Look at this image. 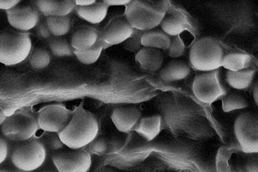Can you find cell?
Masks as SVG:
<instances>
[{
    "label": "cell",
    "instance_id": "1",
    "mask_svg": "<svg viewBox=\"0 0 258 172\" xmlns=\"http://www.w3.org/2000/svg\"><path fill=\"white\" fill-rule=\"evenodd\" d=\"M98 132L96 116L86 109L82 102L74 110L71 121L58 136L68 148L83 149L96 138Z\"/></svg>",
    "mask_w": 258,
    "mask_h": 172
},
{
    "label": "cell",
    "instance_id": "2",
    "mask_svg": "<svg viewBox=\"0 0 258 172\" xmlns=\"http://www.w3.org/2000/svg\"><path fill=\"white\" fill-rule=\"evenodd\" d=\"M32 40L28 33L13 30L0 33V63L16 66L29 57Z\"/></svg>",
    "mask_w": 258,
    "mask_h": 172
},
{
    "label": "cell",
    "instance_id": "3",
    "mask_svg": "<svg viewBox=\"0 0 258 172\" xmlns=\"http://www.w3.org/2000/svg\"><path fill=\"white\" fill-rule=\"evenodd\" d=\"M224 56L220 44L215 39L203 37L193 44L189 59L195 70L207 72L218 70L222 67Z\"/></svg>",
    "mask_w": 258,
    "mask_h": 172
},
{
    "label": "cell",
    "instance_id": "4",
    "mask_svg": "<svg viewBox=\"0 0 258 172\" xmlns=\"http://www.w3.org/2000/svg\"><path fill=\"white\" fill-rule=\"evenodd\" d=\"M166 12L165 7L136 0L126 6L125 17L134 29L147 32L160 25Z\"/></svg>",
    "mask_w": 258,
    "mask_h": 172
},
{
    "label": "cell",
    "instance_id": "5",
    "mask_svg": "<svg viewBox=\"0 0 258 172\" xmlns=\"http://www.w3.org/2000/svg\"><path fill=\"white\" fill-rule=\"evenodd\" d=\"M38 128L35 116L28 111L19 110L7 117L2 132L7 141L18 143L33 139Z\"/></svg>",
    "mask_w": 258,
    "mask_h": 172
},
{
    "label": "cell",
    "instance_id": "6",
    "mask_svg": "<svg viewBox=\"0 0 258 172\" xmlns=\"http://www.w3.org/2000/svg\"><path fill=\"white\" fill-rule=\"evenodd\" d=\"M47 155L40 141L32 139L15 145L11 151V160L18 169L32 172L42 166Z\"/></svg>",
    "mask_w": 258,
    "mask_h": 172
},
{
    "label": "cell",
    "instance_id": "7",
    "mask_svg": "<svg viewBox=\"0 0 258 172\" xmlns=\"http://www.w3.org/2000/svg\"><path fill=\"white\" fill-rule=\"evenodd\" d=\"M192 90L197 99L211 104L225 96L227 91L220 80L219 70L201 74L193 81Z\"/></svg>",
    "mask_w": 258,
    "mask_h": 172
},
{
    "label": "cell",
    "instance_id": "8",
    "mask_svg": "<svg viewBox=\"0 0 258 172\" xmlns=\"http://www.w3.org/2000/svg\"><path fill=\"white\" fill-rule=\"evenodd\" d=\"M236 139L242 151L246 154L258 152V120L251 112L243 113L234 123Z\"/></svg>",
    "mask_w": 258,
    "mask_h": 172
},
{
    "label": "cell",
    "instance_id": "9",
    "mask_svg": "<svg viewBox=\"0 0 258 172\" xmlns=\"http://www.w3.org/2000/svg\"><path fill=\"white\" fill-rule=\"evenodd\" d=\"M51 158L58 172H88L92 164L90 155L83 149H61L54 152Z\"/></svg>",
    "mask_w": 258,
    "mask_h": 172
},
{
    "label": "cell",
    "instance_id": "10",
    "mask_svg": "<svg viewBox=\"0 0 258 172\" xmlns=\"http://www.w3.org/2000/svg\"><path fill=\"white\" fill-rule=\"evenodd\" d=\"M74 111L61 104L44 106L37 117L39 129L45 132L59 134L66 129L73 117Z\"/></svg>",
    "mask_w": 258,
    "mask_h": 172
},
{
    "label": "cell",
    "instance_id": "11",
    "mask_svg": "<svg viewBox=\"0 0 258 172\" xmlns=\"http://www.w3.org/2000/svg\"><path fill=\"white\" fill-rule=\"evenodd\" d=\"M134 29L125 17L113 18L103 28L102 39L109 46L118 45L126 41L133 34Z\"/></svg>",
    "mask_w": 258,
    "mask_h": 172
},
{
    "label": "cell",
    "instance_id": "12",
    "mask_svg": "<svg viewBox=\"0 0 258 172\" xmlns=\"http://www.w3.org/2000/svg\"><path fill=\"white\" fill-rule=\"evenodd\" d=\"M7 15L11 26L21 32L37 27L40 18L38 10L29 6H17L7 11Z\"/></svg>",
    "mask_w": 258,
    "mask_h": 172
},
{
    "label": "cell",
    "instance_id": "13",
    "mask_svg": "<svg viewBox=\"0 0 258 172\" xmlns=\"http://www.w3.org/2000/svg\"><path fill=\"white\" fill-rule=\"evenodd\" d=\"M142 119V112L136 106H128L116 108L111 114L114 126L122 133L131 132L135 130Z\"/></svg>",
    "mask_w": 258,
    "mask_h": 172
},
{
    "label": "cell",
    "instance_id": "14",
    "mask_svg": "<svg viewBox=\"0 0 258 172\" xmlns=\"http://www.w3.org/2000/svg\"><path fill=\"white\" fill-rule=\"evenodd\" d=\"M136 61L142 70L149 72H156L162 68L163 55L161 50L143 47L137 52Z\"/></svg>",
    "mask_w": 258,
    "mask_h": 172
},
{
    "label": "cell",
    "instance_id": "15",
    "mask_svg": "<svg viewBox=\"0 0 258 172\" xmlns=\"http://www.w3.org/2000/svg\"><path fill=\"white\" fill-rule=\"evenodd\" d=\"M36 5L39 11L47 17L68 16L76 8L72 0H39Z\"/></svg>",
    "mask_w": 258,
    "mask_h": 172
},
{
    "label": "cell",
    "instance_id": "16",
    "mask_svg": "<svg viewBox=\"0 0 258 172\" xmlns=\"http://www.w3.org/2000/svg\"><path fill=\"white\" fill-rule=\"evenodd\" d=\"M100 38V33L96 28L83 26L74 32L72 37L71 45L74 50H86L95 46Z\"/></svg>",
    "mask_w": 258,
    "mask_h": 172
},
{
    "label": "cell",
    "instance_id": "17",
    "mask_svg": "<svg viewBox=\"0 0 258 172\" xmlns=\"http://www.w3.org/2000/svg\"><path fill=\"white\" fill-rule=\"evenodd\" d=\"M162 129V117L159 115L142 118L134 131L147 142L155 140Z\"/></svg>",
    "mask_w": 258,
    "mask_h": 172
},
{
    "label": "cell",
    "instance_id": "18",
    "mask_svg": "<svg viewBox=\"0 0 258 172\" xmlns=\"http://www.w3.org/2000/svg\"><path fill=\"white\" fill-rule=\"evenodd\" d=\"M160 25L162 31L168 36L173 37L180 36L188 26L186 17L178 11H173L167 15L166 14Z\"/></svg>",
    "mask_w": 258,
    "mask_h": 172
},
{
    "label": "cell",
    "instance_id": "19",
    "mask_svg": "<svg viewBox=\"0 0 258 172\" xmlns=\"http://www.w3.org/2000/svg\"><path fill=\"white\" fill-rule=\"evenodd\" d=\"M109 7L103 2L86 7H76V11L84 21L93 24L101 23L107 17Z\"/></svg>",
    "mask_w": 258,
    "mask_h": 172
},
{
    "label": "cell",
    "instance_id": "20",
    "mask_svg": "<svg viewBox=\"0 0 258 172\" xmlns=\"http://www.w3.org/2000/svg\"><path fill=\"white\" fill-rule=\"evenodd\" d=\"M190 68L180 61L168 63L160 72V77L165 82H174L185 79L190 75Z\"/></svg>",
    "mask_w": 258,
    "mask_h": 172
},
{
    "label": "cell",
    "instance_id": "21",
    "mask_svg": "<svg viewBox=\"0 0 258 172\" xmlns=\"http://www.w3.org/2000/svg\"><path fill=\"white\" fill-rule=\"evenodd\" d=\"M171 40L170 36L162 30H151L144 33L141 44L143 47L168 50Z\"/></svg>",
    "mask_w": 258,
    "mask_h": 172
},
{
    "label": "cell",
    "instance_id": "22",
    "mask_svg": "<svg viewBox=\"0 0 258 172\" xmlns=\"http://www.w3.org/2000/svg\"><path fill=\"white\" fill-rule=\"evenodd\" d=\"M255 70L246 69L237 72L228 71L226 80L229 85L236 90H245L249 87L254 80Z\"/></svg>",
    "mask_w": 258,
    "mask_h": 172
},
{
    "label": "cell",
    "instance_id": "23",
    "mask_svg": "<svg viewBox=\"0 0 258 172\" xmlns=\"http://www.w3.org/2000/svg\"><path fill=\"white\" fill-rule=\"evenodd\" d=\"M252 58L244 53H230L223 57L222 67L228 71L237 72L246 70L251 65Z\"/></svg>",
    "mask_w": 258,
    "mask_h": 172
},
{
    "label": "cell",
    "instance_id": "24",
    "mask_svg": "<svg viewBox=\"0 0 258 172\" xmlns=\"http://www.w3.org/2000/svg\"><path fill=\"white\" fill-rule=\"evenodd\" d=\"M46 23L54 37L66 35L71 29V19L69 16L47 17Z\"/></svg>",
    "mask_w": 258,
    "mask_h": 172
},
{
    "label": "cell",
    "instance_id": "25",
    "mask_svg": "<svg viewBox=\"0 0 258 172\" xmlns=\"http://www.w3.org/2000/svg\"><path fill=\"white\" fill-rule=\"evenodd\" d=\"M49 50L53 55L59 57H69L74 55V50L67 39L62 37H51L49 40Z\"/></svg>",
    "mask_w": 258,
    "mask_h": 172
},
{
    "label": "cell",
    "instance_id": "26",
    "mask_svg": "<svg viewBox=\"0 0 258 172\" xmlns=\"http://www.w3.org/2000/svg\"><path fill=\"white\" fill-rule=\"evenodd\" d=\"M30 65L35 70H41L47 68L51 63V54L45 48H37L29 56Z\"/></svg>",
    "mask_w": 258,
    "mask_h": 172
},
{
    "label": "cell",
    "instance_id": "27",
    "mask_svg": "<svg viewBox=\"0 0 258 172\" xmlns=\"http://www.w3.org/2000/svg\"><path fill=\"white\" fill-rule=\"evenodd\" d=\"M247 106L248 103L245 97L238 93H231L223 98L222 109L225 112L245 109Z\"/></svg>",
    "mask_w": 258,
    "mask_h": 172
},
{
    "label": "cell",
    "instance_id": "28",
    "mask_svg": "<svg viewBox=\"0 0 258 172\" xmlns=\"http://www.w3.org/2000/svg\"><path fill=\"white\" fill-rule=\"evenodd\" d=\"M103 45L98 43L95 46L86 50H74L77 60L85 65H91L96 63L100 58L103 50Z\"/></svg>",
    "mask_w": 258,
    "mask_h": 172
},
{
    "label": "cell",
    "instance_id": "29",
    "mask_svg": "<svg viewBox=\"0 0 258 172\" xmlns=\"http://www.w3.org/2000/svg\"><path fill=\"white\" fill-rule=\"evenodd\" d=\"M38 140L45 149L47 154H52L54 152L62 149L64 146L56 133L45 132Z\"/></svg>",
    "mask_w": 258,
    "mask_h": 172
},
{
    "label": "cell",
    "instance_id": "30",
    "mask_svg": "<svg viewBox=\"0 0 258 172\" xmlns=\"http://www.w3.org/2000/svg\"><path fill=\"white\" fill-rule=\"evenodd\" d=\"M185 46L180 36H177L171 40L169 48L168 49V56L171 58H178L184 53Z\"/></svg>",
    "mask_w": 258,
    "mask_h": 172
},
{
    "label": "cell",
    "instance_id": "31",
    "mask_svg": "<svg viewBox=\"0 0 258 172\" xmlns=\"http://www.w3.org/2000/svg\"><path fill=\"white\" fill-rule=\"evenodd\" d=\"M145 32L135 29L132 36L126 41L128 50L133 52H138L141 50L142 48L141 38Z\"/></svg>",
    "mask_w": 258,
    "mask_h": 172
},
{
    "label": "cell",
    "instance_id": "32",
    "mask_svg": "<svg viewBox=\"0 0 258 172\" xmlns=\"http://www.w3.org/2000/svg\"><path fill=\"white\" fill-rule=\"evenodd\" d=\"M87 147L89 151L95 154H102L106 149L105 141L102 138L97 139V137Z\"/></svg>",
    "mask_w": 258,
    "mask_h": 172
},
{
    "label": "cell",
    "instance_id": "33",
    "mask_svg": "<svg viewBox=\"0 0 258 172\" xmlns=\"http://www.w3.org/2000/svg\"><path fill=\"white\" fill-rule=\"evenodd\" d=\"M8 154L9 146L7 141L0 135V164L6 160Z\"/></svg>",
    "mask_w": 258,
    "mask_h": 172
},
{
    "label": "cell",
    "instance_id": "34",
    "mask_svg": "<svg viewBox=\"0 0 258 172\" xmlns=\"http://www.w3.org/2000/svg\"><path fill=\"white\" fill-rule=\"evenodd\" d=\"M37 27V33L39 37L45 39V40L47 39L49 40L51 38L52 34L49 31L46 22L38 24Z\"/></svg>",
    "mask_w": 258,
    "mask_h": 172
},
{
    "label": "cell",
    "instance_id": "35",
    "mask_svg": "<svg viewBox=\"0 0 258 172\" xmlns=\"http://www.w3.org/2000/svg\"><path fill=\"white\" fill-rule=\"evenodd\" d=\"M20 3L19 0H0V9L7 12L17 7Z\"/></svg>",
    "mask_w": 258,
    "mask_h": 172
},
{
    "label": "cell",
    "instance_id": "36",
    "mask_svg": "<svg viewBox=\"0 0 258 172\" xmlns=\"http://www.w3.org/2000/svg\"><path fill=\"white\" fill-rule=\"evenodd\" d=\"M108 7L116 6H127L131 0H105L104 1Z\"/></svg>",
    "mask_w": 258,
    "mask_h": 172
},
{
    "label": "cell",
    "instance_id": "37",
    "mask_svg": "<svg viewBox=\"0 0 258 172\" xmlns=\"http://www.w3.org/2000/svg\"><path fill=\"white\" fill-rule=\"evenodd\" d=\"M247 172H257V160L251 159L247 164Z\"/></svg>",
    "mask_w": 258,
    "mask_h": 172
},
{
    "label": "cell",
    "instance_id": "38",
    "mask_svg": "<svg viewBox=\"0 0 258 172\" xmlns=\"http://www.w3.org/2000/svg\"><path fill=\"white\" fill-rule=\"evenodd\" d=\"M96 2V0H76L75 3L76 7H86L92 6Z\"/></svg>",
    "mask_w": 258,
    "mask_h": 172
},
{
    "label": "cell",
    "instance_id": "39",
    "mask_svg": "<svg viewBox=\"0 0 258 172\" xmlns=\"http://www.w3.org/2000/svg\"><path fill=\"white\" fill-rule=\"evenodd\" d=\"M257 83L255 85L254 88H253L252 90V97L253 99L255 102L256 105H257L258 102V88H257Z\"/></svg>",
    "mask_w": 258,
    "mask_h": 172
},
{
    "label": "cell",
    "instance_id": "40",
    "mask_svg": "<svg viewBox=\"0 0 258 172\" xmlns=\"http://www.w3.org/2000/svg\"><path fill=\"white\" fill-rule=\"evenodd\" d=\"M7 119L6 113L0 108V127H2L5 120Z\"/></svg>",
    "mask_w": 258,
    "mask_h": 172
},
{
    "label": "cell",
    "instance_id": "41",
    "mask_svg": "<svg viewBox=\"0 0 258 172\" xmlns=\"http://www.w3.org/2000/svg\"><path fill=\"white\" fill-rule=\"evenodd\" d=\"M38 172H58L56 168H46L43 169Z\"/></svg>",
    "mask_w": 258,
    "mask_h": 172
},
{
    "label": "cell",
    "instance_id": "42",
    "mask_svg": "<svg viewBox=\"0 0 258 172\" xmlns=\"http://www.w3.org/2000/svg\"><path fill=\"white\" fill-rule=\"evenodd\" d=\"M0 172H13V171H11L7 170V169H0Z\"/></svg>",
    "mask_w": 258,
    "mask_h": 172
},
{
    "label": "cell",
    "instance_id": "43",
    "mask_svg": "<svg viewBox=\"0 0 258 172\" xmlns=\"http://www.w3.org/2000/svg\"><path fill=\"white\" fill-rule=\"evenodd\" d=\"M13 172H26V171H22V170L18 169V170L15 171H13Z\"/></svg>",
    "mask_w": 258,
    "mask_h": 172
}]
</instances>
